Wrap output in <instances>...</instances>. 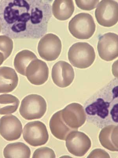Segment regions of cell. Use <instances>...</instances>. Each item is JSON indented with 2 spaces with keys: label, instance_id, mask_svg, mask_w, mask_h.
Wrapping results in <instances>:
<instances>
[{
  "label": "cell",
  "instance_id": "cell-14",
  "mask_svg": "<svg viewBox=\"0 0 118 158\" xmlns=\"http://www.w3.org/2000/svg\"><path fill=\"white\" fill-rule=\"evenodd\" d=\"M18 75L12 68L0 67V94L10 93L17 87Z\"/></svg>",
  "mask_w": 118,
  "mask_h": 158
},
{
  "label": "cell",
  "instance_id": "cell-23",
  "mask_svg": "<svg viewBox=\"0 0 118 158\" xmlns=\"http://www.w3.org/2000/svg\"><path fill=\"white\" fill-rule=\"evenodd\" d=\"M32 158H55L56 155L53 149L49 148L43 147L36 149L33 153Z\"/></svg>",
  "mask_w": 118,
  "mask_h": 158
},
{
  "label": "cell",
  "instance_id": "cell-24",
  "mask_svg": "<svg viewBox=\"0 0 118 158\" xmlns=\"http://www.w3.org/2000/svg\"><path fill=\"white\" fill-rule=\"evenodd\" d=\"M99 0H81L75 1L76 3L79 8L84 10L91 11L96 7L99 3Z\"/></svg>",
  "mask_w": 118,
  "mask_h": 158
},
{
  "label": "cell",
  "instance_id": "cell-16",
  "mask_svg": "<svg viewBox=\"0 0 118 158\" xmlns=\"http://www.w3.org/2000/svg\"><path fill=\"white\" fill-rule=\"evenodd\" d=\"M118 126L108 125L100 131L99 139L103 147L112 152H118Z\"/></svg>",
  "mask_w": 118,
  "mask_h": 158
},
{
  "label": "cell",
  "instance_id": "cell-26",
  "mask_svg": "<svg viewBox=\"0 0 118 158\" xmlns=\"http://www.w3.org/2000/svg\"><path fill=\"white\" fill-rule=\"evenodd\" d=\"M5 60V57L2 53L0 52V66L2 64L3 62Z\"/></svg>",
  "mask_w": 118,
  "mask_h": 158
},
{
  "label": "cell",
  "instance_id": "cell-15",
  "mask_svg": "<svg viewBox=\"0 0 118 158\" xmlns=\"http://www.w3.org/2000/svg\"><path fill=\"white\" fill-rule=\"evenodd\" d=\"M51 133L55 137L61 140H65L67 136L72 131H78L69 127L65 123L61 117V111L55 113L49 123Z\"/></svg>",
  "mask_w": 118,
  "mask_h": 158
},
{
  "label": "cell",
  "instance_id": "cell-8",
  "mask_svg": "<svg viewBox=\"0 0 118 158\" xmlns=\"http://www.w3.org/2000/svg\"><path fill=\"white\" fill-rule=\"evenodd\" d=\"M66 146L70 153L77 156H84L91 146L90 139L84 132L72 131L66 139Z\"/></svg>",
  "mask_w": 118,
  "mask_h": 158
},
{
  "label": "cell",
  "instance_id": "cell-25",
  "mask_svg": "<svg viewBox=\"0 0 118 158\" xmlns=\"http://www.w3.org/2000/svg\"><path fill=\"white\" fill-rule=\"evenodd\" d=\"M88 158H110L109 154L105 150L100 149H95L91 152Z\"/></svg>",
  "mask_w": 118,
  "mask_h": 158
},
{
  "label": "cell",
  "instance_id": "cell-9",
  "mask_svg": "<svg viewBox=\"0 0 118 158\" xmlns=\"http://www.w3.org/2000/svg\"><path fill=\"white\" fill-rule=\"evenodd\" d=\"M118 36L116 33L108 32L99 38L97 49L100 57L106 61H112L118 56Z\"/></svg>",
  "mask_w": 118,
  "mask_h": 158
},
{
  "label": "cell",
  "instance_id": "cell-18",
  "mask_svg": "<svg viewBox=\"0 0 118 158\" xmlns=\"http://www.w3.org/2000/svg\"><path fill=\"white\" fill-rule=\"evenodd\" d=\"M3 155L6 158H29L31 150L27 145L21 142L8 144L4 148Z\"/></svg>",
  "mask_w": 118,
  "mask_h": 158
},
{
  "label": "cell",
  "instance_id": "cell-22",
  "mask_svg": "<svg viewBox=\"0 0 118 158\" xmlns=\"http://www.w3.org/2000/svg\"><path fill=\"white\" fill-rule=\"evenodd\" d=\"M13 42L11 38L5 35L0 36V52L5 60L10 56L13 49Z\"/></svg>",
  "mask_w": 118,
  "mask_h": 158
},
{
  "label": "cell",
  "instance_id": "cell-1",
  "mask_svg": "<svg viewBox=\"0 0 118 158\" xmlns=\"http://www.w3.org/2000/svg\"><path fill=\"white\" fill-rule=\"evenodd\" d=\"M52 1L1 0L2 34L11 39H40L47 33L48 23L52 17Z\"/></svg>",
  "mask_w": 118,
  "mask_h": 158
},
{
  "label": "cell",
  "instance_id": "cell-7",
  "mask_svg": "<svg viewBox=\"0 0 118 158\" xmlns=\"http://www.w3.org/2000/svg\"><path fill=\"white\" fill-rule=\"evenodd\" d=\"M61 40L56 35L48 33L40 39L37 50L42 59L52 61L58 58L61 51Z\"/></svg>",
  "mask_w": 118,
  "mask_h": 158
},
{
  "label": "cell",
  "instance_id": "cell-20",
  "mask_svg": "<svg viewBox=\"0 0 118 158\" xmlns=\"http://www.w3.org/2000/svg\"><path fill=\"white\" fill-rule=\"evenodd\" d=\"M20 103L19 99L10 94L0 95V115H8L15 112Z\"/></svg>",
  "mask_w": 118,
  "mask_h": 158
},
{
  "label": "cell",
  "instance_id": "cell-21",
  "mask_svg": "<svg viewBox=\"0 0 118 158\" xmlns=\"http://www.w3.org/2000/svg\"><path fill=\"white\" fill-rule=\"evenodd\" d=\"M109 103L106 102L102 98H98L95 102L87 107L85 111L88 115H96L101 118H104L109 114Z\"/></svg>",
  "mask_w": 118,
  "mask_h": 158
},
{
  "label": "cell",
  "instance_id": "cell-19",
  "mask_svg": "<svg viewBox=\"0 0 118 158\" xmlns=\"http://www.w3.org/2000/svg\"><path fill=\"white\" fill-rule=\"evenodd\" d=\"M37 59V56L33 52L29 50H23L15 56L14 66L18 73L25 76L26 68L31 62Z\"/></svg>",
  "mask_w": 118,
  "mask_h": 158
},
{
  "label": "cell",
  "instance_id": "cell-5",
  "mask_svg": "<svg viewBox=\"0 0 118 158\" xmlns=\"http://www.w3.org/2000/svg\"><path fill=\"white\" fill-rule=\"evenodd\" d=\"M23 138L25 142L30 146H43L47 143L49 135L47 127L40 121L28 123L23 129Z\"/></svg>",
  "mask_w": 118,
  "mask_h": 158
},
{
  "label": "cell",
  "instance_id": "cell-11",
  "mask_svg": "<svg viewBox=\"0 0 118 158\" xmlns=\"http://www.w3.org/2000/svg\"><path fill=\"white\" fill-rule=\"evenodd\" d=\"M61 117L67 126L78 130L86 121V115L81 104L73 103L61 110Z\"/></svg>",
  "mask_w": 118,
  "mask_h": 158
},
{
  "label": "cell",
  "instance_id": "cell-10",
  "mask_svg": "<svg viewBox=\"0 0 118 158\" xmlns=\"http://www.w3.org/2000/svg\"><path fill=\"white\" fill-rule=\"evenodd\" d=\"M22 124L15 115H6L0 119V135L7 141L17 140L21 137Z\"/></svg>",
  "mask_w": 118,
  "mask_h": 158
},
{
  "label": "cell",
  "instance_id": "cell-13",
  "mask_svg": "<svg viewBox=\"0 0 118 158\" xmlns=\"http://www.w3.org/2000/svg\"><path fill=\"white\" fill-rule=\"evenodd\" d=\"M49 72L45 62L37 59L31 62L26 68L25 76L31 84L40 85L47 81Z\"/></svg>",
  "mask_w": 118,
  "mask_h": 158
},
{
  "label": "cell",
  "instance_id": "cell-2",
  "mask_svg": "<svg viewBox=\"0 0 118 158\" xmlns=\"http://www.w3.org/2000/svg\"><path fill=\"white\" fill-rule=\"evenodd\" d=\"M69 60L77 68L85 69L93 64L96 57L94 48L87 42H77L70 47L68 53Z\"/></svg>",
  "mask_w": 118,
  "mask_h": 158
},
{
  "label": "cell",
  "instance_id": "cell-17",
  "mask_svg": "<svg viewBox=\"0 0 118 158\" xmlns=\"http://www.w3.org/2000/svg\"><path fill=\"white\" fill-rule=\"evenodd\" d=\"M74 9L73 1L71 0H55L52 7L54 17L60 21L66 20L71 18Z\"/></svg>",
  "mask_w": 118,
  "mask_h": 158
},
{
  "label": "cell",
  "instance_id": "cell-6",
  "mask_svg": "<svg viewBox=\"0 0 118 158\" xmlns=\"http://www.w3.org/2000/svg\"><path fill=\"white\" fill-rule=\"evenodd\" d=\"M118 2L112 0H103L95 10V18L98 23L105 27H112L117 23Z\"/></svg>",
  "mask_w": 118,
  "mask_h": 158
},
{
  "label": "cell",
  "instance_id": "cell-27",
  "mask_svg": "<svg viewBox=\"0 0 118 158\" xmlns=\"http://www.w3.org/2000/svg\"><path fill=\"white\" fill-rule=\"evenodd\" d=\"M1 23H0V33H1Z\"/></svg>",
  "mask_w": 118,
  "mask_h": 158
},
{
  "label": "cell",
  "instance_id": "cell-4",
  "mask_svg": "<svg viewBox=\"0 0 118 158\" xmlns=\"http://www.w3.org/2000/svg\"><path fill=\"white\" fill-rule=\"evenodd\" d=\"M47 109V102L44 98L38 94H31L22 100L19 113L25 119L32 120L42 118Z\"/></svg>",
  "mask_w": 118,
  "mask_h": 158
},
{
  "label": "cell",
  "instance_id": "cell-12",
  "mask_svg": "<svg viewBox=\"0 0 118 158\" xmlns=\"http://www.w3.org/2000/svg\"><path fill=\"white\" fill-rule=\"evenodd\" d=\"M51 75L54 84L61 88H65L72 83L75 74L71 64L61 60L53 66Z\"/></svg>",
  "mask_w": 118,
  "mask_h": 158
},
{
  "label": "cell",
  "instance_id": "cell-3",
  "mask_svg": "<svg viewBox=\"0 0 118 158\" xmlns=\"http://www.w3.org/2000/svg\"><path fill=\"white\" fill-rule=\"evenodd\" d=\"M69 30L77 39L87 40L92 36L96 30V25L92 15L81 13L74 17L69 23Z\"/></svg>",
  "mask_w": 118,
  "mask_h": 158
}]
</instances>
